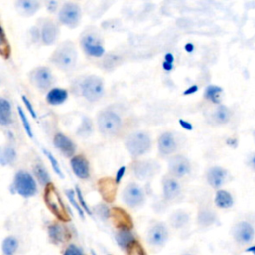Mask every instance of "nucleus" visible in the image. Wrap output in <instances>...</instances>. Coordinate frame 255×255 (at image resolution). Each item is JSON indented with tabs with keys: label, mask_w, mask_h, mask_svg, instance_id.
<instances>
[{
	"label": "nucleus",
	"mask_w": 255,
	"mask_h": 255,
	"mask_svg": "<svg viewBox=\"0 0 255 255\" xmlns=\"http://www.w3.org/2000/svg\"><path fill=\"white\" fill-rule=\"evenodd\" d=\"M198 90V87L196 85H193V86H190L189 88H187L184 92H183V95L184 96H188V95H191V94H194L195 92H197Z\"/></svg>",
	"instance_id": "nucleus-48"
},
{
	"label": "nucleus",
	"mask_w": 255,
	"mask_h": 255,
	"mask_svg": "<svg viewBox=\"0 0 255 255\" xmlns=\"http://www.w3.org/2000/svg\"><path fill=\"white\" fill-rule=\"evenodd\" d=\"M14 188L18 194L23 197H31L37 192V185L32 175L24 170H20L15 174Z\"/></svg>",
	"instance_id": "nucleus-5"
},
{
	"label": "nucleus",
	"mask_w": 255,
	"mask_h": 255,
	"mask_svg": "<svg viewBox=\"0 0 255 255\" xmlns=\"http://www.w3.org/2000/svg\"><path fill=\"white\" fill-rule=\"evenodd\" d=\"M68 98V92L67 90L60 89V88H54L47 94L46 101L48 104L52 106H58L63 104Z\"/></svg>",
	"instance_id": "nucleus-26"
},
{
	"label": "nucleus",
	"mask_w": 255,
	"mask_h": 255,
	"mask_svg": "<svg viewBox=\"0 0 255 255\" xmlns=\"http://www.w3.org/2000/svg\"><path fill=\"white\" fill-rule=\"evenodd\" d=\"M164 61L167 62V63H170V64H173V61H174V57L171 53H166L164 55Z\"/></svg>",
	"instance_id": "nucleus-51"
},
{
	"label": "nucleus",
	"mask_w": 255,
	"mask_h": 255,
	"mask_svg": "<svg viewBox=\"0 0 255 255\" xmlns=\"http://www.w3.org/2000/svg\"><path fill=\"white\" fill-rule=\"evenodd\" d=\"M176 148V142L170 132L162 133L158 138V150L161 154L167 155L172 153Z\"/></svg>",
	"instance_id": "nucleus-22"
},
{
	"label": "nucleus",
	"mask_w": 255,
	"mask_h": 255,
	"mask_svg": "<svg viewBox=\"0 0 255 255\" xmlns=\"http://www.w3.org/2000/svg\"><path fill=\"white\" fill-rule=\"evenodd\" d=\"M50 61L62 71H71L77 63V51L72 42H64L53 52Z\"/></svg>",
	"instance_id": "nucleus-1"
},
{
	"label": "nucleus",
	"mask_w": 255,
	"mask_h": 255,
	"mask_svg": "<svg viewBox=\"0 0 255 255\" xmlns=\"http://www.w3.org/2000/svg\"><path fill=\"white\" fill-rule=\"evenodd\" d=\"M59 20L69 28L77 27L81 20V9L79 5L72 2L65 3L59 12Z\"/></svg>",
	"instance_id": "nucleus-8"
},
{
	"label": "nucleus",
	"mask_w": 255,
	"mask_h": 255,
	"mask_svg": "<svg viewBox=\"0 0 255 255\" xmlns=\"http://www.w3.org/2000/svg\"><path fill=\"white\" fill-rule=\"evenodd\" d=\"M178 123H179V125L184 128V129H187V130H191L192 128H193V127H192V125L190 124V123H188V122H186V121H184V120H178Z\"/></svg>",
	"instance_id": "nucleus-47"
},
{
	"label": "nucleus",
	"mask_w": 255,
	"mask_h": 255,
	"mask_svg": "<svg viewBox=\"0 0 255 255\" xmlns=\"http://www.w3.org/2000/svg\"><path fill=\"white\" fill-rule=\"evenodd\" d=\"M0 54L3 58L8 59L10 57L11 54V49H10V45L9 42L5 36V32L4 29L1 28V40H0Z\"/></svg>",
	"instance_id": "nucleus-34"
},
{
	"label": "nucleus",
	"mask_w": 255,
	"mask_h": 255,
	"mask_svg": "<svg viewBox=\"0 0 255 255\" xmlns=\"http://www.w3.org/2000/svg\"><path fill=\"white\" fill-rule=\"evenodd\" d=\"M66 195L69 199V201L71 202V204L76 208V210L79 212V214L81 215L82 218H84V210L83 208L81 207V205L78 203V201L76 200L75 198V191L74 190H71V189H68L66 190Z\"/></svg>",
	"instance_id": "nucleus-38"
},
{
	"label": "nucleus",
	"mask_w": 255,
	"mask_h": 255,
	"mask_svg": "<svg viewBox=\"0 0 255 255\" xmlns=\"http://www.w3.org/2000/svg\"><path fill=\"white\" fill-rule=\"evenodd\" d=\"M12 122L11 104L4 98L0 99V124L8 126Z\"/></svg>",
	"instance_id": "nucleus-27"
},
{
	"label": "nucleus",
	"mask_w": 255,
	"mask_h": 255,
	"mask_svg": "<svg viewBox=\"0 0 255 255\" xmlns=\"http://www.w3.org/2000/svg\"><path fill=\"white\" fill-rule=\"evenodd\" d=\"M184 49H185L186 52L191 53V52L194 50V46H193V44H191V43H187V44L184 46Z\"/></svg>",
	"instance_id": "nucleus-52"
},
{
	"label": "nucleus",
	"mask_w": 255,
	"mask_h": 255,
	"mask_svg": "<svg viewBox=\"0 0 255 255\" xmlns=\"http://www.w3.org/2000/svg\"><path fill=\"white\" fill-rule=\"evenodd\" d=\"M70 164L76 176L82 179H86L89 177L90 175L89 162L83 155H76L72 157Z\"/></svg>",
	"instance_id": "nucleus-19"
},
{
	"label": "nucleus",
	"mask_w": 255,
	"mask_h": 255,
	"mask_svg": "<svg viewBox=\"0 0 255 255\" xmlns=\"http://www.w3.org/2000/svg\"><path fill=\"white\" fill-rule=\"evenodd\" d=\"M127 254L128 255H146L144 248L142 247V245L136 240L135 242H133L127 250Z\"/></svg>",
	"instance_id": "nucleus-37"
},
{
	"label": "nucleus",
	"mask_w": 255,
	"mask_h": 255,
	"mask_svg": "<svg viewBox=\"0 0 255 255\" xmlns=\"http://www.w3.org/2000/svg\"><path fill=\"white\" fill-rule=\"evenodd\" d=\"M116 240L120 247L128 250V248L136 241L134 235L130 231V229H119L116 234Z\"/></svg>",
	"instance_id": "nucleus-25"
},
{
	"label": "nucleus",
	"mask_w": 255,
	"mask_h": 255,
	"mask_svg": "<svg viewBox=\"0 0 255 255\" xmlns=\"http://www.w3.org/2000/svg\"><path fill=\"white\" fill-rule=\"evenodd\" d=\"M181 255H194V254L189 253V252H185V253H183V254H181Z\"/></svg>",
	"instance_id": "nucleus-55"
},
{
	"label": "nucleus",
	"mask_w": 255,
	"mask_h": 255,
	"mask_svg": "<svg viewBox=\"0 0 255 255\" xmlns=\"http://www.w3.org/2000/svg\"><path fill=\"white\" fill-rule=\"evenodd\" d=\"M162 68H163L164 71L170 72V71L173 69V64H170V63H167V62L163 61V63H162Z\"/></svg>",
	"instance_id": "nucleus-50"
},
{
	"label": "nucleus",
	"mask_w": 255,
	"mask_h": 255,
	"mask_svg": "<svg viewBox=\"0 0 255 255\" xmlns=\"http://www.w3.org/2000/svg\"><path fill=\"white\" fill-rule=\"evenodd\" d=\"M215 204L220 208H229L233 204V198L231 194L226 190H218L215 195Z\"/></svg>",
	"instance_id": "nucleus-30"
},
{
	"label": "nucleus",
	"mask_w": 255,
	"mask_h": 255,
	"mask_svg": "<svg viewBox=\"0 0 255 255\" xmlns=\"http://www.w3.org/2000/svg\"><path fill=\"white\" fill-rule=\"evenodd\" d=\"M76 193H77V196H78V201L80 202V205H81V207H82V208H83V209H84L86 212H88V214H89V215H92V211H91L90 207L87 205L86 201L84 200L83 194H82V192H81V190H80L79 186H76Z\"/></svg>",
	"instance_id": "nucleus-43"
},
{
	"label": "nucleus",
	"mask_w": 255,
	"mask_h": 255,
	"mask_svg": "<svg viewBox=\"0 0 255 255\" xmlns=\"http://www.w3.org/2000/svg\"><path fill=\"white\" fill-rule=\"evenodd\" d=\"M63 255H84V252L78 245L71 243L66 247Z\"/></svg>",
	"instance_id": "nucleus-42"
},
{
	"label": "nucleus",
	"mask_w": 255,
	"mask_h": 255,
	"mask_svg": "<svg viewBox=\"0 0 255 255\" xmlns=\"http://www.w3.org/2000/svg\"><path fill=\"white\" fill-rule=\"evenodd\" d=\"M213 221V214L209 211L203 210L198 214V222L202 225L210 224Z\"/></svg>",
	"instance_id": "nucleus-41"
},
{
	"label": "nucleus",
	"mask_w": 255,
	"mask_h": 255,
	"mask_svg": "<svg viewBox=\"0 0 255 255\" xmlns=\"http://www.w3.org/2000/svg\"><path fill=\"white\" fill-rule=\"evenodd\" d=\"M57 5H58V3L56 1H49L47 3V9L50 12H54L56 10V8H57Z\"/></svg>",
	"instance_id": "nucleus-49"
},
{
	"label": "nucleus",
	"mask_w": 255,
	"mask_h": 255,
	"mask_svg": "<svg viewBox=\"0 0 255 255\" xmlns=\"http://www.w3.org/2000/svg\"><path fill=\"white\" fill-rule=\"evenodd\" d=\"M18 114H19V117H20V119L22 121V124L24 126V128H25L28 136L29 137H33V131H32L31 125H30L29 121L27 120V117H26V115H25V113H24V111L22 110L21 107H18Z\"/></svg>",
	"instance_id": "nucleus-39"
},
{
	"label": "nucleus",
	"mask_w": 255,
	"mask_h": 255,
	"mask_svg": "<svg viewBox=\"0 0 255 255\" xmlns=\"http://www.w3.org/2000/svg\"><path fill=\"white\" fill-rule=\"evenodd\" d=\"M31 82L40 90L45 91L51 87L53 83V76L47 67H39L32 72Z\"/></svg>",
	"instance_id": "nucleus-10"
},
{
	"label": "nucleus",
	"mask_w": 255,
	"mask_h": 255,
	"mask_svg": "<svg viewBox=\"0 0 255 255\" xmlns=\"http://www.w3.org/2000/svg\"><path fill=\"white\" fill-rule=\"evenodd\" d=\"M225 177H226V170L219 166L211 167L207 172V181L214 188L220 187L223 184Z\"/></svg>",
	"instance_id": "nucleus-23"
},
{
	"label": "nucleus",
	"mask_w": 255,
	"mask_h": 255,
	"mask_svg": "<svg viewBox=\"0 0 255 255\" xmlns=\"http://www.w3.org/2000/svg\"><path fill=\"white\" fill-rule=\"evenodd\" d=\"M123 200L129 207H137L143 203L144 193L137 184L129 183L123 191Z\"/></svg>",
	"instance_id": "nucleus-9"
},
{
	"label": "nucleus",
	"mask_w": 255,
	"mask_h": 255,
	"mask_svg": "<svg viewBox=\"0 0 255 255\" xmlns=\"http://www.w3.org/2000/svg\"><path fill=\"white\" fill-rule=\"evenodd\" d=\"M44 201L50 211L61 221L67 222L70 221V215L64 205V202L55 188L53 183H49L45 187L44 191Z\"/></svg>",
	"instance_id": "nucleus-2"
},
{
	"label": "nucleus",
	"mask_w": 255,
	"mask_h": 255,
	"mask_svg": "<svg viewBox=\"0 0 255 255\" xmlns=\"http://www.w3.org/2000/svg\"><path fill=\"white\" fill-rule=\"evenodd\" d=\"M246 252H251V253H253V254L255 255V245L248 247V248L246 249Z\"/></svg>",
	"instance_id": "nucleus-53"
},
{
	"label": "nucleus",
	"mask_w": 255,
	"mask_h": 255,
	"mask_svg": "<svg viewBox=\"0 0 255 255\" xmlns=\"http://www.w3.org/2000/svg\"><path fill=\"white\" fill-rule=\"evenodd\" d=\"M92 132V123L89 118H84L82 125L79 128L78 133L82 136H89Z\"/></svg>",
	"instance_id": "nucleus-36"
},
{
	"label": "nucleus",
	"mask_w": 255,
	"mask_h": 255,
	"mask_svg": "<svg viewBox=\"0 0 255 255\" xmlns=\"http://www.w3.org/2000/svg\"><path fill=\"white\" fill-rule=\"evenodd\" d=\"M15 158H16V152L14 148L7 146L5 147V149H3L1 153V164L2 165L10 164L15 160Z\"/></svg>",
	"instance_id": "nucleus-35"
},
{
	"label": "nucleus",
	"mask_w": 255,
	"mask_h": 255,
	"mask_svg": "<svg viewBox=\"0 0 255 255\" xmlns=\"http://www.w3.org/2000/svg\"><path fill=\"white\" fill-rule=\"evenodd\" d=\"M54 145L58 148L65 156H72L76 151V145L72 139H70L64 133H57L53 139Z\"/></svg>",
	"instance_id": "nucleus-16"
},
{
	"label": "nucleus",
	"mask_w": 255,
	"mask_h": 255,
	"mask_svg": "<svg viewBox=\"0 0 255 255\" xmlns=\"http://www.w3.org/2000/svg\"><path fill=\"white\" fill-rule=\"evenodd\" d=\"M48 236L53 244H61L69 239V232L65 226L59 223H53L48 226Z\"/></svg>",
	"instance_id": "nucleus-18"
},
{
	"label": "nucleus",
	"mask_w": 255,
	"mask_h": 255,
	"mask_svg": "<svg viewBox=\"0 0 255 255\" xmlns=\"http://www.w3.org/2000/svg\"><path fill=\"white\" fill-rule=\"evenodd\" d=\"M43 151H44V153L46 154V156L48 157V159L50 160V162H51V164H52V167H53V169H54V171L60 176V177H64V175H63V172H62V169H61V167H60V164H59V162L56 160V158L54 157V155L50 152V151H48V150H46V149H43Z\"/></svg>",
	"instance_id": "nucleus-40"
},
{
	"label": "nucleus",
	"mask_w": 255,
	"mask_h": 255,
	"mask_svg": "<svg viewBox=\"0 0 255 255\" xmlns=\"http://www.w3.org/2000/svg\"><path fill=\"white\" fill-rule=\"evenodd\" d=\"M251 165L255 169V155H253L252 158H251Z\"/></svg>",
	"instance_id": "nucleus-54"
},
{
	"label": "nucleus",
	"mask_w": 255,
	"mask_h": 255,
	"mask_svg": "<svg viewBox=\"0 0 255 255\" xmlns=\"http://www.w3.org/2000/svg\"><path fill=\"white\" fill-rule=\"evenodd\" d=\"M21 98H22V101L24 102V104H25V106H26L28 112L30 113V115H31L34 119H37V114H36V112H35V110H34L32 104H31V102H30V101L27 99V97L24 96V95H23Z\"/></svg>",
	"instance_id": "nucleus-44"
},
{
	"label": "nucleus",
	"mask_w": 255,
	"mask_h": 255,
	"mask_svg": "<svg viewBox=\"0 0 255 255\" xmlns=\"http://www.w3.org/2000/svg\"><path fill=\"white\" fill-rule=\"evenodd\" d=\"M157 164L151 161H137L133 164V172L135 176L139 179H145L149 176H152L157 169Z\"/></svg>",
	"instance_id": "nucleus-20"
},
{
	"label": "nucleus",
	"mask_w": 255,
	"mask_h": 255,
	"mask_svg": "<svg viewBox=\"0 0 255 255\" xmlns=\"http://www.w3.org/2000/svg\"><path fill=\"white\" fill-rule=\"evenodd\" d=\"M168 166L170 172L176 177L184 176L190 170V164L188 159L185 156L179 154L170 158Z\"/></svg>",
	"instance_id": "nucleus-13"
},
{
	"label": "nucleus",
	"mask_w": 255,
	"mask_h": 255,
	"mask_svg": "<svg viewBox=\"0 0 255 255\" xmlns=\"http://www.w3.org/2000/svg\"><path fill=\"white\" fill-rule=\"evenodd\" d=\"M229 118H230L229 110L225 106H223V105L218 106V108L214 112V119H215V121L217 123H219V124H224V123L228 122Z\"/></svg>",
	"instance_id": "nucleus-32"
},
{
	"label": "nucleus",
	"mask_w": 255,
	"mask_h": 255,
	"mask_svg": "<svg viewBox=\"0 0 255 255\" xmlns=\"http://www.w3.org/2000/svg\"><path fill=\"white\" fill-rule=\"evenodd\" d=\"M117 185L115 179L111 177H103L98 181V190L104 200L107 202H113L117 194Z\"/></svg>",
	"instance_id": "nucleus-12"
},
{
	"label": "nucleus",
	"mask_w": 255,
	"mask_h": 255,
	"mask_svg": "<svg viewBox=\"0 0 255 255\" xmlns=\"http://www.w3.org/2000/svg\"><path fill=\"white\" fill-rule=\"evenodd\" d=\"M221 93L222 89L215 85H210L206 87L204 91V98L211 101L214 104H219L221 100Z\"/></svg>",
	"instance_id": "nucleus-31"
},
{
	"label": "nucleus",
	"mask_w": 255,
	"mask_h": 255,
	"mask_svg": "<svg viewBox=\"0 0 255 255\" xmlns=\"http://www.w3.org/2000/svg\"><path fill=\"white\" fill-rule=\"evenodd\" d=\"M19 247V241L15 236H7L2 242L3 255H14Z\"/></svg>",
	"instance_id": "nucleus-29"
},
{
	"label": "nucleus",
	"mask_w": 255,
	"mask_h": 255,
	"mask_svg": "<svg viewBox=\"0 0 255 255\" xmlns=\"http://www.w3.org/2000/svg\"><path fill=\"white\" fill-rule=\"evenodd\" d=\"M34 174L42 185H48L50 183V175L42 165L38 164L34 167Z\"/></svg>",
	"instance_id": "nucleus-33"
},
{
	"label": "nucleus",
	"mask_w": 255,
	"mask_h": 255,
	"mask_svg": "<svg viewBox=\"0 0 255 255\" xmlns=\"http://www.w3.org/2000/svg\"><path fill=\"white\" fill-rule=\"evenodd\" d=\"M111 217L119 229H131L132 220L129 214L123 208L115 206L111 210Z\"/></svg>",
	"instance_id": "nucleus-14"
},
{
	"label": "nucleus",
	"mask_w": 255,
	"mask_h": 255,
	"mask_svg": "<svg viewBox=\"0 0 255 255\" xmlns=\"http://www.w3.org/2000/svg\"><path fill=\"white\" fill-rule=\"evenodd\" d=\"M168 239V229L163 222L152 224L147 231L146 241L154 249L162 248Z\"/></svg>",
	"instance_id": "nucleus-7"
},
{
	"label": "nucleus",
	"mask_w": 255,
	"mask_h": 255,
	"mask_svg": "<svg viewBox=\"0 0 255 255\" xmlns=\"http://www.w3.org/2000/svg\"><path fill=\"white\" fill-rule=\"evenodd\" d=\"M126 147L132 156L141 155L150 147V138L143 131L132 132L126 139Z\"/></svg>",
	"instance_id": "nucleus-3"
},
{
	"label": "nucleus",
	"mask_w": 255,
	"mask_h": 255,
	"mask_svg": "<svg viewBox=\"0 0 255 255\" xmlns=\"http://www.w3.org/2000/svg\"><path fill=\"white\" fill-rule=\"evenodd\" d=\"M17 12L23 17L34 15L40 8V3L36 0H19L15 3Z\"/></svg>",
	"instance_id": "nucleus-21"
},
{
	"label": "nucleus",
	"mask_w": 255,
	"mask_h": 255,
	"mask_svg": "<svg viewBox=\"0 0 255 255\" xmlns=\"http://www.w3.org/2000/svg\"><path fill=\"white\" fill-rule=\"evenodd\" d=\"M125 171H126V166H125V165L121 166V167L118 169L117 174H116V179H115L118 184H119L120 181L122 180V178H123V176H124V174H125Z\"/></svg>",
	"instance_id": "nucleus-46"
},
{
	"label": "nucleus",
	"mask_w": 255,
	"mask_h": 255,
	"mask_svg": "<svg viewBox=\"0 0 255 255\" xmlns=\"http://www.w3.org/2000/svg\"><path fill=\"white\" fill-rule=\"evenodd\" d=\"M97 211H98V214L101 215L102 217L104 218H107L109 217V215H111V211L109 210V208L104 205V204H100L98 207H97Z\"/></svg>",
	"instance_id": "nucleus-45"
},
{
	"label": "nucleus",
	"mask_w": 255,
	"mask_h": 255,
	"mask_svg": "<svg viewBox=\"0 0 255 255\" xmlns=\"http://www.w3.org/2000/svg\"><path fill=\"white\" fill-rule=\"evenodd\" d=\"M59 27L51 20L45 21L41 28V40L45 45H52L59 36Z\"/></svg>",
	"instance_id": "nucleus-17"
},
{
	"label": "nucleus",
	"mask_w": 255,
	"mask_h": 255,
	"mask_svg": "<svg viewBox=\"0 0 255 255\" xmlns=\"http://www.w3.org/2000/svg\"><path fill=\"white\" fill-rule=\"evenodd\" d=\"M180 192L179 184L173 178H165L163 180V195L167 200H173Z\"/></svg>",
	"instance_id": "nucleus-24"
},
{
	"label": "nucleus",
	"mask_w": 255,
	"mask_h": 255,
	"mask_svg": "<svg viewBox=\"0 0 255 255\" xmlns=\"http://www.w3.org/2000/svg\"><path fill=\"white\" fill-rule=\"evenodd\" d=\"M104 82L98 76H89L82 84V95L90 102L100 100L104 95Z\"/></svg>",
	"instance_id": "nucleus-6"
},
{
	"label": "nucleus",
	"mask_w": 255,
	"mask_h": 255,
	"mask_svg": "<svg viewBox=\"0 0 255 255\" xmlns=\"http://www.w3.org/2000/svg\"><path fill=\"white\" fill-rule=\"evenodd\" d=\"M82 47L87 55L92 57H101L105 53L104 46L99 38L93 34H88L82 39Z\"/></svg>",
	"instance_id": "nucleus-11"
},
{
	"label": "nucleus",
	"mask_w": 255,
	"mask_h": 255,
	"mask_svg": "<svg viewBox=\"0 0 255 255\" xmlns=\"http://www.w3.org/2000/svg\"><path fill=\"white\" fill-rule=\"evenodd\" d=\"M188 220H189L188 214L185 211L180 210V209L175 210L174 212H172V214L169 217L170 225L173 228H176V229L184 227L187 224Z\"/></svg>",
	"instance_id": "nucleus-28"
},
{
	"label": "nucleus",
	"mask_w": 255,
	"mask_h": 255,
	"mask_svg": "<svg viewBox=\"0 0 255 255\" xmlns=\"http://www.w3.org/2000/svg\"><path fill=\"white\" fill-rule=\"evenodd\" d=\"M121 118L112 111H104L98 116V128L105 135H114L121 128Z\"/></svg>",
	"instance_id": "nucleus-4"
},
{
	"label": "nucleus",
	"mask_w": 255,
	"mask_h": 255,
	"mask_svg": "<svg viewBox=\"0 0 255 255\" xmlns=\"http://www.w3.org/2000/svg\"><path fill=\"white\" fill-rule=\"evenodd\" d=\"M254 237V229L246 221L239 222L234 228V238L240 244H246L252 241Z\"/></svg>",
	"instance_id": "nucleus-15"
}]
</instances>
